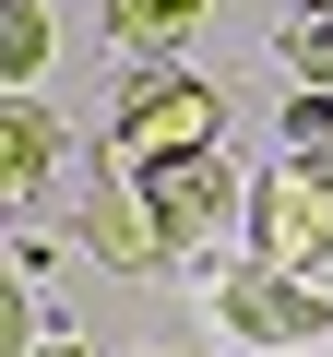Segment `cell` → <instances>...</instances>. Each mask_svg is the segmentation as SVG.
<instances>
[{"instance_id": "obj_1", "label": "cell", "mask_w": 333, "mask_h": 357, "mask_svg": "<svg viewBox=\"0 0 333 357\" xmlns=\"http://www.w3.org/2000/svg\"><path fill=\"white\" fill-rule=\"evenodd\" d=\"M215 321L250 357H309L333 333V286L321 274H286V262H238V274H215Z\"/></svg>"}, {"instance_id": "obj_2", "label": "cell", "mask_w": 333, "mask_h": 357, "mask_svg": "<svg viewBox=\"0 0 333 357\" xmlns=\"http://www.w3.org/2000/svg\"><path fill=\"white\" fill-rule=\"evenodd\" d=\"M203 143H226V96L215 84H191V72H143L131 96H119V119H107V167L131 178V167H155V155H203Z\"/></svg>"}, {"instance_id": "obj_3", "label": "cell", "mask_w": 333, "mask_h": 357, "mask_svg": "<svg viewBox=\"0 0 333 357\" xmlns=\"http://www.w3.org/2000/svg\"><path fill=\"white\" fill-rule=\"evenodd\" d=\"M321 238H333V178H321L309 155L262 167V178H250V262L309 274V262H321Z\"/></svg>"}, {"instance_id": "obj_4", "label": "cell", "mask_w": 333, "mask_h": 357, "mask_svg": "<svg viewBox=\"0 0 333 357\" xmlns=\"http://www.w3.org/2000/svg\"><path fill=\"white\" fill-rule=\"evenodd\" d=\"M131 191H143V203L166 215V238H179V250H191V238H215L226 215H250V178L226 167V143H203V155H155V167H131Z\"/></svg>"}, {"instance_id": "obj_5", "label": "cell", "mask_w": 333, "mask_h": 357, "mask_svg": "<svg viewBox=\"0 0 333 357\" xmlns=\"http://www.w3.org/2000/svg\"><path fill=\"white\" fill-rule=\"evenodd\" d=\"M84 250L107 262V274H166V262H179V238H166V215L131 191V178L107 167L95 178V203H84Z\"/></svg>"}, {"instance_id": "obj_6", "label": "cell", "mask_w": 333, "mask_h": 357, "mask_svg": "<svg viewBox=\"0 0 333 357\" xmlns=\"http://www.w3.org/2000/svg\"><path fill=\"white\" fill-rule=\"evenodd\" d=\"M60 178V119L36 107V84H0V215H36Z\"/></svg>"}, {"instance_id": "obj_7", "label": "cell", "mask_w": 333, "mask_h": 357, "mask_svg": "<svg viewBox=\"0 0 333 357\" xmlns=\"http://www.w3.org/2000/svg\"><path fill=\"white\" fill-rule=\"evenodd\" d=\"M203 24H215V0H107V48H131V60L191 48Z\"/></svg>"}, {"instance_id": "obj_8", "label": "cell", "mask_w": 333, "mask_h": 357, "mask_svg": "<svg viewBox=\"0 0 333 357\" xmlns=\"http://www.w3.org/2000/svg\"><path fill=\"white\" fill-rule=\"evenodd\" d=\"M48 48H60L48 36V0H0V84H36Z\"/></svg>"}, {"instance_id": "obj_9", "label": "cell", "mask_w": 333, "mask_h": 357, "mask_svg": "<svg viewBox=\"0 0 333 357\" xmlns=\"http://www.w3.org/2000/svg\"><path fill=\"white\" fill-rule=\"evenodd\" d=\"M286 155H309V167L333 178V96H321V84H297V107H286Z\"/></svg>"}, {"instance_id": "obj_10", "label": "cell", "mask_w": 333, "mask_h": 357, "mask_svg": "<svg viewBox=\"0 0 333 357\" xmlns=\"http://www.w3.org/2000/svg\"><path fill=\"white\" fill-rule=\"evenodd\" d=\"M286 72L333 96V13H297V24H286Z\"/></svg>"}, {"instance_id": "obj_11", "label": "cell", "mask_w": 333, "mask_h": 357, "mask_svg": "<svg viewBox=\"0 0 333 357\" xmlns=\"http://www.w3.org/2000/svg\"><path fill=\"white\" fill-rule=\"evenodd\" d=\"M36 333H48V321H36V298H24V274L0 262V357H24Z\"/></svg>"}, {"instance_id": "obj_12", "label": "cell", "mask_w": 333, "mask_h": 357, "mask_svg": "<svg viewBox=\"0 0 333 357\" xmlns=\"http://www.w3.org/2000/svg\"><path fill=\"white\" fill-rule=\"evenodd\" d=\"M24 357H95V345H84V333H60V321H48V333H36V345H24Z\"/></svg>"}, {"instance_id": "obj_13", "label": "cell", "mask_w": 333, "mask_h": 357, "mask_svg": "<svg viewBox=\"0 0 333 357\" xmlns=\"http://www.w3.org/2000/svg\"><path fill=\"white\" fill-rule=\"evenodd\" d=\"M309 274H321V286H333V238H321V262H309Z\"/></svg>"}, {"instance_id": "obj_14", "label": "cell", "mask_w": 333, "mask_h": 357, "mask_svg": "<svg viewBox=\"0 0 333 357\" xmlns=\"http://www.w3.org/2000/svg\"><path fill=\"white\" fill-rule=\"evenodd\" d=\"M297 13H333V0H297Z\"/></svg>"}, {"instance_id": "obj_15", "label": "cell", "mask_w": 333, "mask_h": 357, "mask_svg": "<svg viewBox=\"0 0 333 357\" xmlns=\"http://www.w3.org/2000/svg\"><path fill=\"white\" fill-rule=\"evenodd\" d=\"M155 357H191V345H155Z\"/></svg>"}]
</instances>
